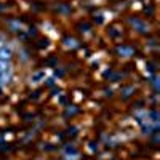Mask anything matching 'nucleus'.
I'll list each match as a JSON object with an SVG mask.
<instances>
[{
    "label": "nucleus",
    "mask_w": 160,
    "mask_h": 160,
    "mask_svg": "<svg viewBox=\"0 0 160 160\" xmlns=\"http://www.w3.org/2000/svg\"><path fill=\"white\" fill-rule=\"evenodd\" d=\"M66 42H68V43H66V45H71V47H77V43H75V40H66Z\"/></svg>",
    "instance_id": "obj_5"
},
{
    "label": "nucleus",
    "mask_w": 160,
    "mask_h": 160,
    "mask_svg": "<svg viewBox=\"0 0 160 160\" xmlns=\"http://www.w3.org/2000/svg\"><path fill=\"white\" fill-rule=\"evenodd\" d=\"M10 58H11V50L7 47L0 48V61H8Z\"/></svg>",
    "instance_id": "obj_2"
},
{
    "label": "nucleus",
    "mask_w": 160,
    "mask_h": 160,
    "mask_svg": "<svg viewBox=\"0 0 160 160\" xmlns=\"http://www.w3.org/2000/svg\"><path fill=\"white\" fill-rule=\"evenodd\" d=\"M45 77H47V72H45V71H37V72H34L32 77H31V83L38 85L40 82H43V80H45Z\"/></svg>",
    "instance_id": "obj_1"
},
{
    "label": "nucleus",
    "mask_w": 160,
    "mask_h": 160,
    "mask_svg": "<svg viewBox=\"0 0 160 160\" xmlns=\"http://www.w3.org/2000/svg\"><path fill=\"white\" fill-rule=\"evenodd\" d=\"M117 53H120V56H131V55H133V48L122 45V47L117 48Z\"/></svg>",
    "instance_id": "obj_3"
},
{
    "label": "nucleus",
    "mask_w": 160,
    "mask_h": 160,
    "mask_svg": "<svg viewBox=\"0 0 160 160\" xmlns=\"http://www.w3.org/2000/svg\"><path fill=\"white\" fill-rule=\"evenodd\" d=\"M7 71H10V62L8 61H0V75Z\"/></svg>",
    "instance_id": "obj_4"
}]
</instances>
